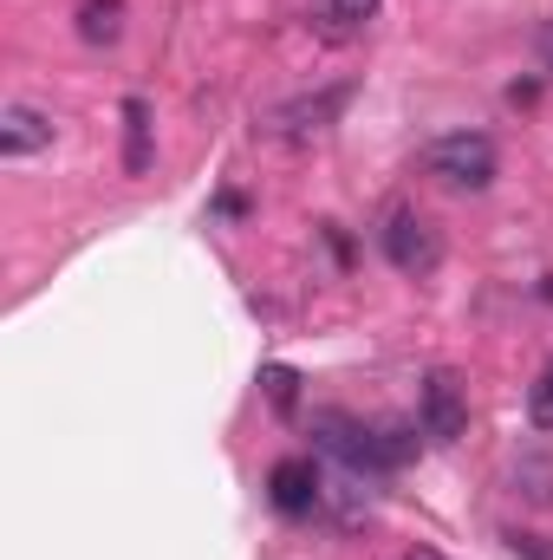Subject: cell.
I'll return each mask as SVG.
<instances>
[{"label":"cell","mask_w":553,"mask_h":560,"mask_svg":"<svg viewBox=\"0 0 553 560\" xmlns=\"http://www.w3.org/2000/svg\"><path fill=\"white\" fill-rule=\"evenodd\" d=\"M125 170L131 176L150 170V105L143 98H125Z\"/></svg>","instance_id":"10"},{"label":"cell","mask_w":553,"mask_h":560,"mask_svg":"<svg viewBox=\"0 0 553 560\" xmlns=\"http://www.w3.org/2000/svg\"><path fill=\"white\" fill-rule=\"evenodd\" d=\"M261 385H268V398H274L280 411H293V398H299V378H293L286 365H268V372H261Z\"/></svg>","instance_id":"13"},{"label":"cell","mask_w":553,"mask_h":560,"mask_svg":"<svg viewBox=\"0 0 553 560\" xmlns=\"http://www.w3.org/2000/svg\"><path fill=\"white\" fill-rule=\"evenodd\" d=\"M313 436L352 476H391V469H404L416 456V436L404 423H358V418H345V411H319L313 418Z\"/></svg>","instance_id":"1"},{"label":"cell","mask_w":553,"mask_h":560,"mask_svg":"<svg viewBox=\"0 0 553 560\" xmlns=\"http://www.w3.org/2000/svg\"><path fill=\"white\" fill-rule=\"evenodd\" d=\"M125 33V0H79V39L85 46H111Z\"/></svg>","instance_id":"9"},{"label":"cell","mask_w":553,"mask_h":560,"mask_svg":"<svg viewBox=\"0 0 553 560\" xmlns=\"http://www.w3.org/2000/svg\"><path fill=\"white\" fill-rule=\"evenodd\" d=\"M39 150H52V118L39 105H7L0 112V156L7 163H26Z\"/></svg>","instance_id":"7"},{"label":"cell","mask_w":553,"mask_h":560,"mask_svg":"<svg viewBox=\"0 0 553 560\" xmlns=\"http://www.w3.org/2000/svg\"><path fill=\"white\" fill-rule=\"evenodd\" d=\"M528 418H534V430H553V365L528 385Z\"/></svg>","instance_id":"12"},{"label":"cell","mask_w":553,"mask_h":560,"mask_svg":"<svg viewBox=\"0 0 553 560\" xmlns=\"http://www.w3.org/2000/svg\"><path fill=\"white\" fill-rule=\"evenodd\" d=\"M268 502L280 515H313L319 509V463L313 456H280L268 469Z\"/></svg>","instance_id":"5"},{"label":"cell","mask_w":553,"mask_h":560,"mask_svg":"<svg viewBox=\"0 0 553 560\" xmlns=\"http://www.w3.org/2000/svg\"><path fill=\"white\" fill-rule=\"evenodd\" d=\"M515 495H528V502H553V463L548 456H521V469H515Z\"/></svg>","instance_id":"11"},{"label":"cell","mask_w":553,"mask_h":560,"mask_svg":"<svg viewBox=\"0 0 553 560\" xmlns=\"http://www.w3.org/2000/svg\"><path fill=\"white\" fill-rule=\"evenodd\" d=\"M495 170H502V156H495V143L482 138V131H449V138H436L423 150V176H436L443 189H489L495 183Z\"/></svg>","instance_id":"3"},{"label":"cell","mask_w":553,"mask_h":560,"mask_svg":"<svg viewBox=\"0 0 553 560\" xmlns=\"http://www.w3.org/2000/svg\"><path fill=\"white\" fill-rule=\"evenodd\" d=\"M378 248H385V261H391L398 275H411V280L443 268V235H436V222H430L423 209H411V202H391V209H385Z\"/></svg>","instance_id":"2"},{"label":"cell","mask_w":553,"mask_h":560,"mask_svg":"<svg viewBox=\"0 0 553 560\" xmlns=\"http://www.w3.org/2000/svg\"><path fill=\"white\" fill-rule=\"evenodd\" d=\"M416 430L430 443H456L469 430V398L456 385V372H430L423 378V398H416Z\"/></svg>","instance_id":"4"},{"label":"cell","mask_w":553,"mask_h":560,"mask_svg":"<svg viewBox=\"0 0 553 560\" xmlns=\"http://www.w3.org/2000/svg\"><path fill=\"white\" fill-rule=\"evenodd\" d=\"M313 20L332 33V39H352L378 20V0H313Z\"/></svg>","instance_id":"8"},{"label":"cell","mask_w":553,"mask_h":560,"mask_svg":"<svg viewBox=\"0 0 553 560\" xmlns=\"http://www.w3.org/2000/svg\"><path fill=\"white\" fill-rule=\"evenodd\" d=\"M534 46H541V66H548V72H553V20H548V26H541V33H534Z\"/></svg>","instance_id":"14"},{"label":"cell","mask_w":553,"mask_h":560,"mask_svg":"<svg viewBox=\"0 0 553 560\" xmlns=\"http://www.w3.org/2000/svg\"><path fill=\"white\" fill-rule=\"evenodd\" d=\"M404 560H436V555H430V548H411V555H404Z\"/></svg>","instance_id":"15"},{"label":"cell","mask_w":553,"mask_h":560,"mask_svg":"<svg viewBox=\"0 0 553 560\" xmlns=\"http://www.w3.org/2000/svg\"><path fill=\"white\" fill-rule=\"evenodd\" d=\"M345 105H352V92H345V85H326V92H313V98L280 105V112H274V131H280V138H319V131H326Z\"/></svg>","instance_id":"6"}]
</instances>
